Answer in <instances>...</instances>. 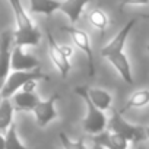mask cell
Here are the masks:
<instances>
[{
    "label": "cell",
    "mask_w": 149,
    "mask_h": 149,
    "mask_svg": "<svg viewBox=\"0 0 149 149\" xmlns=\"http://www.w3.org/2000/svg\"><path fill=\"white\" fill-rule=\"evenodd\" d=\"M91 137H92V142L102 145L105 149H130V146H132V143L126 137H123L118 133L110 132V130H104Z\"/></svg>",
    "instance_id": "obj_11"
},
{
    "label": "cell",
    "mask_w": 149,
    "mask_h": 149,
    "mask_svg": "<svg viewBox=\"0 0 149 149\" xmlns=\"http://www.w3.org/2000/svg\"><path fill=\"white\" fill-rule=\"evenodd\" d=\"M145 137H146V140H149V126L145 127Z\"/></svg>",
    "instance_id": "obj_27"
},
{
    "label": "cell",
    "mask_w": 149,
    "mask_h": 149,
    "mask_svg": "<svg viewBox=\"0 0 149 149\" xmlns=\"http://www.w3.org/2000/svg\"><path fill=\"white\" fill-rule=\"evenodd\" d=\"M0 149H5V133H0Z\"/></svg>",
    "instance_id": "obj_25"
},
{
    "label": "cell",
    "mask_w": 149,
    "mask_h": 149,
    "mask_svg": "<svg viewBox=\"0 0 149 149\" xmlns=\"http://www.w3.org/2000/svg\"><path fill=\"white\" fill-rule=\"evenodd\" d=\"M45 34H47V47H48V57L53 63V66L56 67V70L58 72V74L64 79L69 76L70 73V69H72V64H70V60L67 57H64V54L61 53L60 47H58V42L56 41L53 32L47 28L45 29Z\"/></svg>",
    "instance_id": "obj_6"
},
{
    "label": "cell",
    "mask_w": 149,
    "mask_h": 149,
    "mask_svg": "<svg viewBox=\"0 0 149 149\" xmlns=\"http://www.w3.org/2000/svg\"><path fill=\"white\" fill-rule=\"evenodd\" d=\"M111 66L116 69V72L120 74V78L127 84V85H133L134 81H133V73H132V66H130V61L127 58V56L124 54V51H118V53H113L110 56L105 57Z\"/></svg>",
    "instance_id": "obj_12"
},
{
    "label": "cell",
    "mask_w": 149,
    "mask_h": 149,
    "mask_svg": "<svg viewBox=\"0 0 149 149\" xmlns=\"http://www.w3.org/2000/svg\"><path fill=\"white\" fill-rule=\"evenodd\" d=\"M60 143L63 146V149H88L86 145H85V140L84 139H78V140H73L70 139L66 133H60Z\"/></svg>",
    "instance_id": "obj_21"
},
{
    "label": "cell",
    "mask_w": 149,
    "mask_h": 149,
    "mask_svg": "<svg viewBox=\"0 0 149 149\" xmlns=\"http://www.w3.org/2000/svg\"><path fill=\"white\" fill-rule=\"evenodd\" d=\"M13 31L6 29L0 34V88L10 72V57L13 50Z\"/></svg>",
    "instance_id": "obj_8"
},
{
    "label": "cell",
    "mask_w": 149,
    "mask_h": 149,
    "mask_svg": "<svg viewBox=\"0 0 149 149\" xmlns=\"http://www.w3.org/2000/svg\"><path fill=\"white\" fill-rule=\"evenodd\" d=\"M5 149H32V148H28L19 139V134H18L15 123L5 132Z\"/></svg>",
    "instance_id": "obj_20"
},
{
    "label": "cell",
    "mask_w": 149,
    "mask_h": 149,
    "mask_svg": "<svg viewBox=\"0 0 149 149\" xmlns=\"http://www.w3.org/2000/svg\"><path fill=\"white\" fill-rule=\"evenodd\" d=\"M74 92H76V94L84 100V102H85V105H86V116H85L84 123H82L84 130H85L88 134H91V136L98 134V133L107 130L108 117H107L105 111L97 108V107L89 101V98L86 97V94H85V91H84V86H76V88H74Z\"/></svg>",
    "instance_id": "obj_2"
},
{
    "label": "cell",
    "mask_w": 149,
    "mask_h": 149,
    "mask_svg": "<svg viewBox=\"0 0 149 149\" xmlns=\"http://www.w3.org/2000/svg\"><path fill=\"white\" fill-rule=\"evenodd\" d=\"M88 21H89L91 26H94L95 29H98V31H101V32H104V31L110 26V24H111L110 16H108L104 10H101V9H94V10H91L89 15H88Z\"/></svg>",
    "instance_id": "obj_19"
},
{
    "label": "cell",
    "mask_w": 149,
    "mask_h": 149,
    "mask_svg": "<svg viewBox=\"0 0 149 149\" xmlns=\"http://www.w3.org/2000/svg\"><path fill=\"white\" fill-rule=\"evenodd\" d=\"M37 85H38V81H35V79H31V81H28L26 84H24V85H22L21 91H26V92H35V89H37Z\"/></svg>",
    "instance_id": "obj_23"
},
{
    "label": "cell",
    "mask_w": 149,
    "mask_h": 149,
    "mask_svg": "<svg viewBox=\"0 0 149 149\" xmlns=\"http://www.w3.org/2000/svg\"><path fill=\"white\" fill-rule=\"evenodd\" d=\"M13 9L16 29L13 31V42L19 47H34L38 45L41 41V32L34 24L29 13L24 9L21 0H9Z\"/></svg>",
    "instance_id": "obj_1"
},
{
    "label": "cell",
    "mask_w": 149,
    "mask_h": 149,
    "mask_svg": "<svg viewBox=\"0 0 149 149\" xmlns=\"http://www.w3.org/2000/svg\"><path fill=\"white\" fill-rule=\"evenodd\" d=\"M24 47L13 45L10 57V70H34L40 67V60L22 50Z\"/></svg>",
    "instance_id": "obj_10"
},
{
    "label": "cell",
    "mask_w": 149,
    "mask_h": 149,
    "mask_svg": "<svg viewBox=\"0 0 149 149\" xmlns=\"http://www.w3.org/2000/svg\"><path fill=\"white\" fill-rule=\"evenodd\" d=\"M149 104V89L143 88V89H137L136 92H133L130 95V98L126 101L124 107L120 110V113H126L129 110H136V108H143Z\"/></svg>",
    "instance_id": "obj_18"
},
{
    "label": "cell",
    "mask_w": 149,
    "mask_h": 149,
    "mask_svg": "<svg viewBox=\"0 0 149 149\" xmlns=\"http://www.w3.org/2000/svg\"><path fill=\"white\" fill-rule=\"evenodd\" d=\"M146 51L149 53V42H148V45H146Z\"/></svg>",
    "instance_id": "obj_29"
},
{
    "label": "cell",
    "mask_w": 149,
    "mask_h": 149,
    "mask_svg": "<svg viewBox=\"0 0 149 149\" xmlns=\"http://www.w3.org/2000/svg\"><path fill=\"white\" fill-rule=\"evenodd\" d=\"M61 31L67 32L70 35V38H72V42L76 45L82 53H85L86 60H88V74H89V78H92L94 74H95V61H94V51H92L89 35L86 34L85 29L78 28V26H74V25L61 26Z\"/></svg>",
    "instance_id": "obj_5"
},
{
    "label": "cell",
    "mask_w": 149,
    "mask_h": 149,
    "mask_svg": "<svg viewBox=\"0 0 149 149\" xmlns=\"http://www.w3.org/2000/svg\"><path fill=\"white\" fill-rule=\"evenodd\" d=\"M91 2L92 0H63L60 3L58 10L67 16L72 25H76V22L81 19L84 10Z\"/></svg>",
    "instance_id": "obj_13"
},
{
    "label": "cell",
    "mask_w": 149,
    "mask_h": 149,
    "mask_svg": "<svg viewBox=\"0 0 149 149\" xmlns=\"http://www.w3.org/2000/svg\"><path fill=\"white\" fill-rule=\"evenodd\" d=\"M118 5L124 6H146L149 5V0H118Z\"/></svg>",
    "instance_id": "obj_22"
},
{
    "label": "cell",
    "mask_w": 149,
    "mask_h": 149,
    "mask_svg": "<svg viewBox=\"0 0 149 149\" xmlns=\"http://www.w3.org/2000/svg\"><path fill=\"white\" fill-rule=\"evenodd\" d=\"M60 0H29V12L32 15L51 16L60 8Z\"/></svg>",
    "instance_id": "obj_16"
},
{
    "label": "cell",
    "mask_w": 149,
    "mask_h": 149,
    "mask_svg": "<svg viewBox=\"0 0 149 149\" xmlns=\"http://www.w3.org/2000/svg\"><path fill=\"white\" fill-rule=\"evenodd\" d=\"M107 130L121 134L133 146L137 145V143H142L143 140H146V137H145V127L129 123L127 120H124V117H123V114L120 111H114L113 116L108 118Z\"/></svg>",
    "instance_id": "obj_4"
},
{
    "label": "cell",
    "mask_w": 149,
    "mask_h": 149,
    "mask_svg": "<svg viewBox=\"0 0 149 149\" xmlns=\"http://www.w3.org/2000/svg\"><path fill=\"white\" fill-rule=\"evenodd\" d=\"M136 22H137V19H130V21H129V22H127V24H126V25H124V26L116 34V37L101 48L100 54L105 58L107 56H110V54H113V53L123 51V50H124V45H126V41H127V38H129V34H130L132 29L134 28Z\"/></svg>",
    "instance_id": "obj_9"
},
{
    "label": "cell",
    "mask_w": 149,
    "mask_h": 149,
    "mask_svg": "<svg viewBox=\"0 0 149 149\" xmlns=\"http://www.w3.org/2000/svg\"><path fill=\"white\" fill-rule=\"evenodd\" d=\"M58 47H60L61 53L64 54V57H67L70 60V57L73 56V47L69 45V44H58Z\"/></svg>",
    "instance_id": "obj_24"
},
{
    "label": "cell",
    "mask_w": 149,
    "mask_h": 149,
    "mask_svg": "<svg viewBox=\"0 0 149 149\" xmlns=\"http://www.w3.org/2000/svg\"><path fill=\"white\" fill-rule=\"evenodd\" d=\"M15 117V107L10 98H0V133H5L12 124Z\"/></svg>",
    "instance_id": "obj_17"
},
{
    "label": "cell",
    "mask_w": 149,
    "mask_h": 149,
    "mask_svg": "<svg viewBox=\"0 0 149 149\" xmlns=\"http://www.w3.org/2000/svg\"><path fill=\"white\" fill-rule=\"evenodd\" d=\"M84 91L86 94V97L89 98V101L100 110L102 111H108L113 105V95L102 89V88H97V86H84Z\"/></svg>",
    "instance_id": "obj_14"
},
{
    "label": "cell",
    "mask_w": 149,
    "mask_h": 149,
    "mask_svg": "<svg viewBox=\"0 0 149 149\" xmlns=\"http://www.w3.org/2000/svg\"><path fill=\"white\" fill-rule=\"evenodd\" d=\"M60 100L58 94H53L50 98L47 100H40L38 104L34 107L32 113L35 117V121L40 127H47L51 121H54L58 116L57 110H56V104Z\"/></svg>",
    "instance_id": "obj_7"
},
{
    "label": "cell",
    "mask_w": 149,
    "mask_h": 149,
    "mask_svg": "<svg viewBox=\"0 0 149 149\" xmlns=\"http://www.w3.org/2000/svg\"><path fill=\"white\" fill-rule=\"evenodd\" d=\"M38 101L40 97L35 92H26L19 89L12 95V104L15 107V111H32Z\"/></svg>",
    "instance_id": "obj_15"
},
{
    "label": "cell",
    "mask_w": 149,
    "mask_h": 149,
    "mask_svg": "<svg viewBox=\"0 0 149 149\" xmlns=\"http://www.w3.org/2000/svg\"><path fill=\"white\" fill-rule=\"evenodd\" d=\"M134 149H145V146L142 143H137V145H134Z\"/></svg>",
    "instance_id": "obj_28"
},
{
    "label": "cell",
    "mask_w": 149,
    "mask_h": 149,
    "mask_svg": "<svg viewBox=\"0 0 149 149\" xmlns=\"http://www.w3.org/2000/svg\"><path fill=\"white\" fill-rule=\"evenodd\" d=\"M31 79H35V81L47 79L48 81L50 76L42 73L40 67L34 70H12L9 72L5 84L0 88V98H12V95L18 92L22 88V85Z\"/></svg>",
    "instance_id": "obj_3"
},
{
    "label": "cell",
    "mask_w": 149,
    "mask_h": 149,
    "mask_svg": "<svg viewBox=\"0 0 149 149\" xmlns=\"http://www.w3.org/2000/svg\"><path fill=\"white\" fill-rule=\"evenodd\" d=\"M91 149H105L102 145H100V143H97V142H92V146H91Z\"/></svg>",
    "instance_id": "obj_26"
},
{
    "label": "cell",
    "mask_w": 149,
    "mask_h": 149,
    "mask_svg": "<svg viewBox=\"0 0 149 149\" xmlns=\"http://www.w3.org/2000/svg\"><path fill=\"white\" fill-rule=\"evenodd\" d=\"M145 19H148V21H149V15H146V16H145Z\"/></svg>",
    "instance_id": "obj_30"
}]
</instances>
